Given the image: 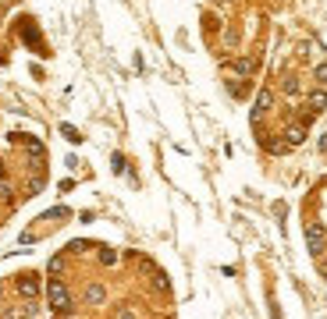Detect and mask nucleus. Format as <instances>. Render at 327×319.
Instances as JSON below:
<instances>
[{
    "instance_id": "obj_1",
    "label": "nucleus",
    "mask_w": 327,
    "mask_h": 319,
    "mask_svg": "<svg viewBox=\"0 0 327 319\" xmlns=\"http://www.w3.org/2000/svg\"><path fill=\"white\" fill-rule=\"evenodd\" d=\"M47 294H50V309L54 312H71V294H68V287L61 280H54Z\"/></svg>"
},
{
    "instance_id": "obj_2",
    "label": "nucleus",
    "mask_w": 327,
    "mask_h": 319,
    "mask_svg": "<svg viewBox=\"0 0 327 319\" xmlns=\"http://www.w3.org/2000/svg\"><path fill=\"white\" fill-rule=\"evenodd\" d=\"M306 241H309V252H324V231H320V223H309L306 227Z\"/></svg>"
},
{
    "instance_id": "obj_3",
    "label": "nucleus",
    "mask_w": 327,
    "mask_h": 319,
    "mask_svg": "<svg viewBox=\"0 0 327 319\" xmlns=\"http://www.w3.org/2000/svg\"><path fill=\"white\" fill-rule=\"evenodd\" d=\"M271 103H274V93H271V89H263V93L256 96V110H252V117H260L263 110H271Z\"/></svg>"
},
{
    "instance_id": "obj_4",
    "label": "nucleus",
    "mask_w": 327,
    "mask_h": 319,
    "mask_svg": "<svg viewBox=\"0 0 327 319\" xmlns=\"http://www.w3.org/2000/svg\"><path fill=\"white\" fill-rule=\"evenodd\" d=\"M18 291H22L25 298H36V294H39V284H36V277H22V284H18Z\"/></svg>"
},
{
    "instance_id": "obj_5",
    "label": "nucleus",
    "mask_w": 327,
    "mask_h": 319,
    "mask_svg": "<svg viewBox=\"0 0 327 319\" xmlns=\"http://www.w3.org/2000/svg\"><path fill=\"white\" fill-rule=\"evenodd\" d=\"M324 106H327V93H324V89H317V93L309 96V110L317 114V110H324Z\"/></svg>"
},
{
    "instance_id": "obj_6",
    "label": "nucleus",
    "mask_w": 327,
    "mask_h": 319,
    "mask_svg": "<svg viewBox=\"0 0 327 319\" xmlns=\"http://www.w3.org/2000/svg\"><path fill=\"white\" fill-rule=\"evenodd\" d=\"M285 139H288V146H299V142L306 139V128H302V124H295V128H288V135H285Z\"/></svg>"
},
{
    "instance_id": "obj_7",
    "label": "nucleus",
    "mask_w": 327,
    "mask_h": 319,
    "mask_svg": "<svg viewBox=\"0 0 327 319\" xmlns=\"http://www.w3.org/2000/svg\"><path fill=\"white\" fill-rule=\"evenodd\" d=\"M85 301H89V305H100V301H103V287H100V284H93V287L85 291Z\"/></svg>"
},
{
    "instance_id": "obj_8",
    "label": "nucleus",
    "mask_w": 327,
    "mask_h": 319,
    "mask_svg": "<svg viewBox=\"0 0 327 319\" xmlns=\"http://www.w3.org/2000/svg\"><path fill=\"white\" fill-rule=\"evenodd\" d=\"M231 68H235V71H242V74H249L252 68H256V60H252V57H242V60H235Z\"/></svg>"
},
{
    "instance_id": "obj_9",
    "label": "nucleus",
    "mask_w": 327,
    "mask_h": 319,
    "mask_svg": "<svg viewBox=\"0 0 327 319\" xmlns=\"http://www.w3.org/2000/svg\"><path fill=\"white\" fill-rule=\"evenodd\" d=\"M231 93H235V96H245L249 85H245V82H231Z\"/></svg>"
},
{
    "instance_id": "obj_10",
    "label": "nucleus",
    "mask_w": 327,
    "mask_h": 319,
    "mask_svg": "<svg viewBox=\"0 0 327 319\" xmlns=\"http://www.w3.org/2000/svg\"><path fill=\"white\" fill-rule=\"evenodd\" d=\"M317 82H320V85H327V60H324V64L317 68Z\"/></svg>"
},
{
    "instance_id": "obj_11",
    "label": "nucleus",
    "mask_w": 327,
    "mask_h": 319,
    "mask_svg": "<svg viewBox=\"0 0 327 319\" xmlns=\"http://www.w3.org/2000/svg\"><path fill=\"white\" fill-rule=\"evenodd\" d=\"M28 312H32V309H25V312H7V316H4V319H25V316H28Z\"/></svg>"
},
{
    "instance_id": "obj_12",
    "label": "nucleus",
    "mask_w": 327,
    "mask_h": 319,
    "mask_svg": "<svg viewBox=\"0 0 327 319\" xmlns=\"http://www.w3.org/2000/svg\"><path fill=\"white\" fill-rule=\"evenodd\" d=\"M0 195H7V188H0Z\"/></svg>"
},
{
    "instance_id": "obj_13",
    "label": "nucleus",
    "mask_w": 327,
    "mask_h": 319,
    "mask_svg": "<svg viewBox=\"0 0 327 319\" xmlns=\"http://www.w3.org/2000/svg\"><path fill=\"white\" fill-rule=\"evenodd\" d=\"M0 174H4V167H0Z\"/></svg>"
},
{
    "instance_id": "obj_14",
    "label": "nucleus",
    "mask_w": 327,
    "mask_h": 319,
    "mask_svg": "<svg viewBox=\"0 0 327 319\" xmlns=\"http://www.w3.org/2000/svg\"><path fill=\"white\" fill-rule=\"evenodd\" d=\"M220 4H224V0H220Z\"/></svg>"
}]
</instances>
